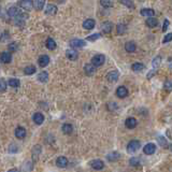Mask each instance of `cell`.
Segmentation results:
<instances>
[{
	"label": "cell",
	"mask_w": 172,
	"mask_h": 172,
	"mask_svg": "<svg viewBox=\"0 0 172 172\" xmlns=\"http://www.w3.org/2000/svg\"><path fill=\"white\" fill-rule=\"evenodd\" d=\"M32 120L37 125H41L44 122V116H43L42 113H39L38 112V113H35V115L32 116Z\"/></svg>",
	"instance_id": "17"
},
{
	"label": "cell",
	"mask_w": 172,
	"mask_h": 172,
	"mask_svg": "<svg viewBox=\"0 0 172 172\" xmlns=\"http://www.w3.org/2000/svg\"><path fill=\"white\" fill-rule=\"evenodd\" d=\"M85 45H86V42L81 39H73L70 41V46L72 49H81V47H84Z\"/></svg>",
	"instance_id": "5"
},
{
	"label": "cell",
	"mask_w": 172,
	"mask_h": 172,
	"mask_svg": "<svg viewBox=\"0 0 172 172\" xmlns=\"http://www.w3.org/2000/svg\"><path fill=\"white\" fill-rule=\"evenodd\" d=\"M118 78H120V72L117 70H112L106 74V80L111 83L116 82L118 80Z\"/></svg>",
	"instance_id": "4"
},
{
	"label": "cell",
	"mask_w": 172,
	"mask_h": 172,
	"mask_svg": "<svg viewBox=\"0 0 172 172\" xmlns=\"http://www.w3.org/2000/svg\"><path fill=\"white\" fill-rule=\"evenodd\" d=\"M8 172H19V171L17 169H10Z\"/></svg>",
	"instance_id": "47"
},
{
	"label": "cell",
	"mask_w": 172,
	"mask_h": 172,
	"mask_svg": "<svg viewBox=\"0 0 172 172\" xmlns=\"http://www.w3.org/2000/svg\"><path fill=\"white\" fill-rule=\"evenodd\" d=\"M125 50L129 53H133L137 50V45H136V43L133 41H129V42H127L125 44Z\"/></svg>",
	"instance_id": "19"
},
{
	"label": "cell",
	"mask_w": 172,
	"mask_h": 172,
	"mask_svg": "<svg viewBox=\"0 0 172 172\" xmlns=\"http://www.w3.org/2000/svg\"><path fill=\"white\" fill-rule=\"evenodd\" d=\"M66 56H67V58H69L70 60H76L79 57V54L76 50H67Z\"/></svg>",
	"instance_id": "14"
},
{
	"label": "cell",
	"mask_w": 172,
	"mask_h": 172,
	"mask_svg": "<svg viewBox=\"0 0 172 172\" xmlns=\"http://www.w3.org/2000/svg\"><path fill=\"white\" fill-rule=\"evenodd\" d=\"M170 41H172V32L166 35V37L163 40V43H168V42H170Z\"/></svg>",
	"instance_id": "41"
},
{
	"label": "cell",
	"mask_w": 172,
	"mask_h": 172,
	"mask_svg": "<svg viewBox=\"0 0 172 172\" xmlns=\"http://www.w3.org/2000/svg\"><path fill=\"white\" fill-rule=\"evenodd\" d=\"M15 136H16L17 139H24V138L26 137V129L23 127H17L15 129Z\"/></svg>",
	"instance_id": "13"
},
{
	"label": "cell",
	"mask_w": 172,
	"mask_h": 172,
	"mask_svg": "<svg viewBox=\"0 0 172 172\" xmlns=\"http://www.w3.org/2000/svg\"><path fill=\"white\" fill-rule=\"evenodd\" d=\"M12 60V55L9 52H3L1 54V62L2 64H9Z\"/></svg>",
	"instance_id": "21"
},
{
	"label": "cell",
	"mask_w": 172,
	"mask_h": 172,
	"mask_svg": "<svg viewBox=\"0 0 172 172\" xmlns=\"http://www.w3.org/2000/svg\"><path fill=\"white\" fill-rule=\"evenodd\" d=\"M101 37V35L100 33H94V35H88L87 38H86V40L87 41H96V40H98V39Z\"/></svg>",
	"instance_id": "34"
},
{
	"label": "cell",
	"mask_w": 172,
	"mask_h": 172,
	"mask_svg": "<svg viewBox=\"0 0 172 172\" xmlns=\"http://www.w3.org/2000/svg\"><path fill=\"white\" fill-rule=\"evenodd\" d=\"M17 146L15 145V144H11V145L9 146V152L10 153H15V152H17Z\"/></svg>",
	"instance_id": "42"
},
{
	"label": "cell",
	"mask_w": 172,
	"mask_h": 172,
	"mask_svg": "<svg viewBox=\"0 0 172 172\" xmlns=\"http://www.w3.org/2000/svg\"><path fill=\"white\" fill-rule=\"evenodd\" d=\"M19 7H21L22 9L26 10V11H30L33 8V2L30 1V0H23V1L19 2Z\"/></svg>",
	"instance_id": "7"
},
{
	"label": "cell",
	"mask_w": 172,
	"mask_h": 172,
	"mask_svg": "<svg viewBox=\"0 0 172 172\" xmlns=\"http://www.w3.org/2000/svg\"><path fill=\"white\" fill-rule=\"evenodd\" d=\"M8 14L9 16H11L12 19H14V24L15 25H24V21L28 17V15L26 13H23L19 9H17L16 7H11L8 10Z\"/></svg>",
	"instance_id": "1"
},
{
	"label": "cell",
	"mask_w": 172,
	"mask_h": 172,
	"mask_svg": "<svg viewBox=\"0 0 172 172\" xmlns=\"http://www.w3.org/2000/svg\"><path fill=\"white\" fill-rule=\"evenodd\" d=\"M38 80L42 83H45L49 81V74H47L46 71H42L38 74Z\"/></svg>",
	"instance_id": "24"
},
{
	"label": "cell",
	"mask_w": 172,
	"mask_h": 172,
	"mask_svg": "<svg viewBox=\"0 0 172 172\" xmlns=\"http://www.w3.org/2000/svg\"><path fill=\"white\" fill-rule=\"evenodd\" d=\"M112 27H113V24H112L111 22H109V21L103 22V23H102V27H101L102 32L110 33L112 31Z\"/></svg>",
	"instance_id": "11"
},
{
	"label": "cell",
	"mask_w": 172,
	"mask_h": 172,
	"mask_svg": "<svg viewBox=\"0 0 172 172\" xmlns=\"http://www.w3.org/2000/svg\"><path fill=\"white\" fill-rule=\"evenodd\" d=\"M120 2L122 3V5H125L126 7L130 8V9H133L134 8V5L132 1H127V0H120Z\"/></svg>",
	"instance_id": "36"
},
{
	"label": "cell",
	"mask_w": 172,
	"mask_h": 172,
	"mask_svg": "<svg viewBox=\"0 0 172 172\" xmlns=\"http://www.w3.org/2000/svg\"><path fill=\"white\" fill-rule=\"evenodd\" d=\"M35 71H37V69H35V66H28L24 69V72H25V74H27V76H31Z\"/></svg>",
	"instance_id": "32"
},
{
	"label": "cell",
	"mask_w": 172,
	"mask_h": 172,
	"mask_svg": "<svg viewBox=\"0 0 172 172\" xmlns=\"http://www.w3.org/2000/svg\"><path fill=\"white\" fill-rule=\"evenodd\" d=\"M116 32H117V35H124V33L126 32L125 25H124V24H118L117 26H116Z\"/></svg>",
	"instance_id": "31"
},
{
	"label": "cell",
	"mask_w": 172,
	"mask_h": 172,
	"mask_svg": "<svg viewBox=\"0 0 172 172\" xmlns=\"http://www.w3.org/2000/svg\"><path fill=\"white\" fill-rule=\"evenodd\" d=\"M164 88L167 92H171L172 90V82L171 81H166L165 84H164Z\"/></svg>",
	"instance_id": "37"
},
{
	"label": "cell",
	"mask_w": 172,
	"mask_h": 172,
	"mask_svg": "<svg viewBox=\"0 0 172 172\" xmlns=\"http://www.w3.org/2000/svg\"><path fill=\"white\" fill-rule=\"evenodd\" d=\"M104 60H106V57H104L103 54H98L95 55L92 58V64L94 65L95 67H100L104 64Z\"/></svg>",
	"instance_id": "2"
},
{
	"label": "cell",
	"mask_w": 172,
	"mask_h": 172,
	"mask_svg": "<svg viewBox=\"0 0 172 172\" xmlns=\"http://www.w3.org/2000/svg\"><path fill=\"white\" fill-rule=\"evenodd\" d=\"M45 44H46L47 49H49V50H51V51H53V50H55V49H56V42H55L52 38L47 39L46 42H45Z\"/></svg>",
	"instance_id": "27"
},
{
	"label": "cell",
	"mask_w": 172,
	"mask_h": 172,
	"mask_svg": "<svg viewBox=\"0 0 172 172\" xmlns=\"http://www.w3.org/2000/svg\"><path fill=\"white\" fill-rule=\"evenodd\" d=\"M45 2L43 1V0H35L33 1V7H35V9H37L38 11H40V10L43 9V7H44Z\"/></svg>",
	"instance_id": "29"
},
{
	"label": "cell",
	"mask_w": 172,
	"mask_h": 172,
	"mask_svg": "<svg viewBox=\"0 0 172 172\" xmlns=\"http://www.w3.org/2000/svg\"><path fill=\"white\" fill-rule=\"evenodd\" d=\"M140 146H141V143L137 140H132L128 143L127 145V152L129 153H134V152H137L138 150L140 149Z\"/></svg>",
	"instance_id": "3"
},
{
	"label": "cell",
	"mask_w": 172,
	"mask_h": 172,
	"mask_svg": "<svg viewBox=\"0 0 172 172\" xmlns=\"http://www.w3.org/2000/svg\"><path fill=\"white\" fill-rule=\"evenodd\" d=\"M95 66L93 64H88V65H85V67H84V71H85V73L87 74V76H92L93 74L95 73Z\"/></svg>",
	"instance_id": "22"
},
{
	"label": "cell",
	"mask_w": 172,
	"mask_h": 172,
	"mask_svg": "<svg viewBox=\"0 0 172 172\" xmlns=\"http://www.w3.org/2000/svg\"><path fill=\"white\" fill-rule=\"evenodd\" d=\"M17 49H19V44L16 42H12L9 44V51H11V52H15V51H17Z\"/></svg>",
	"instance_id": "39"
},
{
	"label": "cell",
	"mask_w": 172,
	"mask_h": 172,
	"mask_svg": "<svg viewBox=\"0 0 172 172\" xmlns=\"http://www.w3.org/2000/svg\"><path fill=\"white\" fill-rule=\"evenodd\" d=\"M116 95H117V97H120V98H125V97H127L128 95L127 88L124 87V86H120V87L116 89Z\"/></svg>",
	"instance_id": "16"
},
{
	"label": "cell",
	"mask_w": 172,
	"mask_h": 172,
	"mask_svg": "<svg viewBox=\"0 0 172 172\" xmlns=\"http://www.w3.org/2000/svg\"><path fill=\"white\" fill-rule=\"evenodd\" d=\"M157 140H158V142H159V144H160L163 147H167L168 142H167V140H166L165 138H164V137H158Z\"/></svg>",
	"instance_id": "40"
},
{
	"label": "cell",
	"mask_w": 172,
	"mask_h": 172,
	"mask_svg": "<svg viewBox=\"0 0 172 172\" xmlns=\"http://www.w3.org/2000/svg\"><path fill=\"white\" fill-rule=\"evenodd\" d=\"M125 126L127 128H129V129H132V128H134L137 126V120L133 117H128L125 122Z\"/></svg>",
	"instance_id": "18"
},
{
	"label": "cell",
	"mask_w": 172,
	"mask_h": 172,
	"mask_svg": "<svg viewBox=\"0 0 172 172\" xmlns=\"http://www.w3.org/2000/svg\"><path fill=\"white\" fill-rule=\"evenodd\" d=\"M56 165L58 168H66L68 166V159L64 156H60L56 159Z\"/></svg>",
	"instance_id": "12"
},
{
	"label": "cell",
	"mask_w": 172,
	"mask_h": 172,
	"mask_svg": "<svg viewBox=\"0 0 172 172\" xmlns=\"http://www.w3.org/2000/svg\"><path fill=\"white\" fill-rule=\"evenodd\" d=\"M155 151H156V146L155 144L153 143H147L143 147V152L146 155H153V154L155 153Z\"/></svg>",
	"instance_id": "6"
},
{
	"label": "cell",
	"mask_w": 172,
	"mask_h": 172,
	"mask_svg": "<svg viewBox=\"0 0 172 172\" xmlns=\"http://www.w3.org/2000/svg\"><path fill=\"white\" fill-rule=\"evenodd\" d=\"M129 164H130V166H133V167H136V166H139L140 165V159L139 158H137V157H133V158H131L129 160Z\"/></svg>",
	"instance_id": "38"
},
{
	"label": "cell",
	"mask_w": 172,
	"mask_h": 172,
	"mask_svg": "<svg viewBox=\"0 0 172 172\" xmlns=\"http://www.w3.org/2000/svg\"><path fill=\"white\" fill-rule=\"evenodd\" d=\"M144 68H145V67H144V65L141 64V62H136V64H133L131 66V69L134 72H141Z\"/></svg>",
	"instance_id": "28"
},
{
	"label": "cell",
	"mask_w": 172,
	"mask_h": 172,
	"mask_svg": "<svg viewBox=\"0 0 172 172\" xmlns=\"http://www.w3.org/2000/svg\"><path fill=\"white\" fill-rule=\"evenodd\" d=\"M8 84H9L11 87H19V85H21V82H19L17 79H10Z\"/></svg>",
	"instance_id": "33"
},
{
	"label": "cell",
	"mask_w": 172,
	"mask_h": 172,
	"mask_svg": "<svg viewBox=\"0 0 172 172\" xmlns=\"http://www.w3.org/2000/svg\"><path fill=\"white\" fill-rule=\"evenodd\" d=\"M141 15L142 16H145V17L151 19V17H154V15H155V11H154L153 9H142L141 10Z\"/></svg>",
	"instance_id": "20"
},
{
	"label": "cell",
	"mask_w": 172,
	"mask_h": 172,
	"mask_svg": "<svg viewBox=\"0 0 172 172\" xmlns=\"http://www.w3.org/2000/svg\"><path fill=\"white\" fill-rule=\"evenodd\" d=\"M95 25H96V22L93 19H87L86 21L83 22V27H84L85 29H87V30H92L95 27Z\"/></svg>",
	"instance_id": "10"
},
{
	"label": "cell",
	"mask_w": 172,
	"mask_h": 172,
	"mask_svg": "<svg viewBox=\"0 0 172 172\" xmlns=\"http://www.w3.org/2000/svg\"><path fill=\"white\" fill-rule=\"evenodd\" d=\"M38 64L41 68H44V67H46L47 65L50 64V57L47 56V55H42V56L39 57Z\"/></svg>",
	"instance_id": "8"
},
{
	"label": "cell",
	"mask_w": 172,
	"mask_h": 172,
	"mask_svg": "<svg viewBox=\"0 0 172 172\" xmlns=\"http://www.w3.org/2000/svg\"><path fill=\"white\" fill-rule=\"evenodd\" d=\"M106 158H108L109 161H116L120 158V155L117 153V152H113V153L109 154V155L106 156Z\"/></svg>",
	"instance_id": "25"
},
{
	"label": "cell",
	"mask_w": 172,
	"mask_h": 172,
	"mask_svg": "<svg viewBox=\"0 0 172 172\" xmlns=\"http://www.w3.org/2000/svg\"><path fill=\"white\" fill-rule=\"evenodd\" d=\"M108 108H109V110H116L117 109V106L115 104V102H110V103L108 104Z\"/></svg>",
	"instance_id": "43"
},
{
	"label": "cell",
	"mask_w": 172,
	"mask_h": 172,
	"mask_svg": "<svg viewBox=\"0 0 172 172\" xmlns=\"http://www.w3.org/2000/svg\"><path fill=\"white\" fill-rule=\"evenodd\" d=\"M90 166H92V168L95 170H101L102 168L104 167V164L103 161L100 160V159H95V160L90 161Z\"/></svg>",
	"instance_id": "9"
},
{
	"label": "cell",
	"mask_w": 172,
	"mask_h": 172,
	"mask_svg": "<svg viewBox=\"0 0 172 172\" xmlns=\"http://www.w3.org/2000/svg\"><path fill=\"white\" fill-rule=\"evenodd\" d=\"M146 25L150 27V28H154L158 25V21L155 19V17H151V19H146Z\"/></svg>",
	"instance_id": "26"
},
{
	"label": "cell",
	"mask_w": 172,
	"mask_h": 172,
	"mask_svg": "<svg viewBox=\"0 0 172 172\" xmlns=\"http://www.w3.org/2000/svg\"><path fill=\"white\" fill-rule=\"evenodd\" d=\"M156 72H157V70H156V69H153V70L150 71V72L147 73V76H146V78L150 80V79H152V76H153L154 74H156Z\"/></svg>",
	"instance_id": "44"
},
{
	"label": "cell",
	"mask_w": 172,
	"mask_h": 172,
	"mask_svg": "<svg viewBox=\"0 0 172 172\" xmlns=\"http://www.w3.org/2000/svg\"><path fill=\"white\" fill-rule=\"evenodd\" d=\"M169 149H170V151L172 152V144H170V145H169Z\"/></svg>",
	"instance_id": "48"
},
{
	"label": "cell",
	"mask_w": 172,
	"mask_h": 172,
	"mask_svg": "<svg viewBox=\"0 0 172 172\" xmlns=\"http://www.w3.org/2000/svg\"><path fill=\"white\" fill-rule=\"evenodd\" d=\"M57 12V7L55 5H52V3H50V5H46V9H45V13H46L47 15H55Z\"/></svg>",
	"instance_id": "15"
},
{
	"label": "cell",
	"mask_w": 172,
	"mask_h": 172,
	"mask_svg": "<svg viewBox=\"0 0 172 172\" xmlns=\"http://www.w3.org/2000/svg\"><path fill=\"white\" fill-rule=\"evenodd\" d=\"M61 129H62V132H64L65 134H70L72 133L73 131V127L71 124H64L62 127H61Z\"/></svg>",
	"instance_id": "23"
},
{
	"label": "cell",
	"mask_w": 172,
	"mask_h": 172,
	"mask_svg": "<svg viewBox=\"0 0 172 172\" xmlns=\"http://www.w3.org/2000/svg\"><path fill=\"white\" fill-rule=\"evenodd\" d=\"M100 5H101L103 8L113 7V2H112V1H109V0H101V1H100Z\"/></svg>",
	"instance_id": "35"
},
{
	"label": "cell",
	"mask_w": 172,
	"mask_h": 172,
	"mask_svg": "<svg viewBox=\"0 0 172 172\" xmlns=\"http://www.w3.org/2000/svg\"><path fill=\"white\" fill-rule=\"evenodd\" d=\"M5 87H7V84H5V80H3V79H1V92H5Z\"/></svg>",
	"instance_id": "46"
},
{
	"label": "cell",
	"mask_w": 172,
	"mask_h": 172,
	"mask_svg": "<svg viewBox=\"0 0 172 172\" xmlns=\"http://www.w3.org/2000/svg\"><path fill=\"white\" fill-rule=\"evenodd\" d=\"M168 27H169V21H168V19H165V24H164V26H163V31L167 30Z\"/></svg>",
	"instance_id": "45"
},
{
	"label": "cell",
	"mask_w": 172,
	"mask_h": 172,
	"mask_svg": "<svg viewBox=\"0 0 172 172\" xmlns=\"http://www.w3.org/2000/svg\"><path fill=\"white\" fill-rule=\"evenodd\" d=\"M160 64H161V56H156L155 58L153 59V62H152V66H153V68L154 69H157L158 67L160 66Z\"/></svg>",
	"instance_id": "30"
}]
</instances>
